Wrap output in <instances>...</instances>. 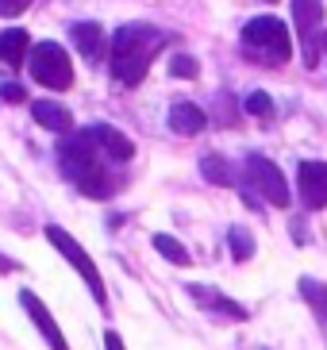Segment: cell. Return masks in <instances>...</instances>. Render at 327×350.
Masks as SVG:
<instances>
[{"instance_id":"cell-12","label":"cell","mask_w":327,"mask_h":350,"mask_svg":"<svg viewBox=\"0 0 327 350\" xmlns=\"http://www.w3.org/2000/svg\"><path fill=\"white\" fill-rule=\"evenodd\" d=\"M70 39H73V46L81 51V58H89V62L104 58V51H108V35H104L101 23H92V20L73 23V27H70Z\"/></svg>"},{"instance_id":"cell-25","label":"cell","mask_w":327,"mask_h":350,"mask_svg":"<svg viewBox=\"0 0 327 350\" xmlns=\"http://www.w3.org/2000/svg\"><path fill=\"white\" fill-rule=\"evenodd\" d=\"M324 46H327V35H324Z\"/></svg>"},{"instance_id":"cell-6","label":"cell","mask_w":327,"mask_h":350,"mask_svg":"<svg viewBox=\"0 0 327 350\" xmlns=\"http://www.w3.org/2000/svg\"><path fill=\"white\" fill-rule=\"evenodd\" d=\"M27 70L42 89H70L73 85V62L66 54V46H58V42H35Z\"/></svg>"},{"instance_id":"cell-5","label":"cell","mask_w":327,"mask_h":350,"mask_svg":"<svg viewBox=\"0 0 327 350\" xmlns=\"http://www.w3.org/2000/svg\"><path fill=\"white\" fill-rule=\"evenodd\" d=\"M243 181H250V193H258L266 204L281 208L285 212L293 204V193H289V181L281 174V165L266 154H246L243 158Z\"/></svg>"},{"instance_id":"cell-16","label":"cell","mask_w":327,"mask_h":350,"mask_svg":"<svg viewBox=\"0 0 327 350\" xmlns=\"http://www.w3.org/2000/svg\"><path fill=\"white\" fill-rule=\"evenodd\" d=\"M297 288H300V297L308 300V308H312V316H316L319 331L327 335V285L316 281V278H300Z\"/></svg>"},{"instance_id":"cell-22","label":"cell","mask_w":327,"mask_h":350,"mask_svg":"<svg viewBox=\"0 0 327 350\" xmlns=\"http://www.w3.org/2000/svg\"><path fill=\"white\" fill-rule=\"evenodd\" d=\"M31 8V0H0V16L4 20H16L20 12H27Z\"/></svg>"},{"instance_id":"cell-20","label":"cell","mask_w":327,"mask_h":350,"mask_svg":"<svg viewBox=\"0 0 327 350\" xmlns=\"http://www.w3.org/2000/svg\"><path fill=\"white\" fill-rule=\"evenodd\" d=\"M243 108H246L250 116H254V120H262V124H270V120L277 116L274 96H270V93H262V89H254V93L246 96V100H243Z\"/></svg>"},{"instance_id":"cell-1","label":"cell","mask_w":327,"mask_h":350,"mask_svg":"<svg viewBox=\"0 0 327 350\" xmlns=\"http://www.w3.org/2000/svg\"><path fill=\"white\" fill-rule=\"evenodd\" d=\"M108 158L101 154V146L89 139V131H73L58 143V165L66 181H70L77 193L92 196V200H104V196L116 193V181L108 174Z\"/></svg>"},{"instance_id":"cell-2","label":"cell","mask_w":327,"mask_h":350,"mask_svg":"<svg viewBox=\"0 0 327 350\" xmlns=\"http://www.w3.org/2000/svg\"><path fill=\"white\" fill-rule=\"evenodd\" d=\"M170 35L151 27V23H123L112 35V77L123 89L143 85V77L151 73V62L158 58Z\"/></svg>"},{"instance_id":"cell-3","label":"cell","mask_w":327,"mask_h":350,"mask_svg":"<svg viewBox=\"0 0 327 350\" xmlns=\"http://www.w3.org/2000/svg\"><path fill=\"white\" fill-rule=\"evenodd\" d=\"M243 51L250 62L258 66H281L293 58V31H289V23H281L277 16H254V20H246L243 27Z\"/></svg>"},{"instance_id":"cell-23","label":"cell","mask_w":327,"mask_h":350,"mask_svg":"<svg viewBox=\"0 0 327 350\" xmlns=\"http://www.w3.org/2000/svg\"><path fill=\"white\" fill-rule=\"evenodd\" d=\"M23 96H27V93H23L20 85H0V100L16 104V100H23Z\"/></svg>"},{"instance_id":"cell-10","label":"cell","mask_w":327,"mask_h":350,"mask_svg":"<svg viewBox=\"0 0 327 350\" xmlns=\"http://www.w3.org/2000/svg\"><path fill=\"white\" fill-rule=\"evenodd\" d=\"M85 131H89L92 143L101 146V154L108 158V162H131V158H135V143L120 131V127H112V124H92V127H85Z\"/></svg>"},{"instance_id":"cell-14","label":"cell","mask_w":327,"mask_h":350,"mask_svg":"<svg viewBox=\"0 0 327 350\" xmlns=\"http://www.w3.org/2000/svg\"><path fill=\"white\" fill-rule=\"evenodd\" d=\"M31 116L39 120V127L47 131H58V135H73V112L58 100H35L31 104Z\"/></svg>"},{"instance_id":"cell-15","label":"cell","mask_w":327,"mask_h":350,"mask_svg":"<svg viewBox=\"0 0 327 350\" xmlns=\"http://www.w3.org/2000/svg\"><path fill=\"white\" fill-rule=\"evenodd\" d=\"M31 58V39L23 27H8V31L0 35V62L4 66H20Z\"/></svg>"},{"instance_id":"cell-4","label":"cell","mask_w":327,"mask_h":350,"mask_svg":"<svg viewBox=\"0 0 327 350\" xmlns=\"http://www.w3.org/2000/svg\"><path fill=\"white\" fill-rule=\"evenodd\" d=\"M47 243H51L54 250H58L66 262H70L77 273H81V281L89 285V293H92V300H96V308H104L108 312V288H104V278H101V269H96V262H92L89 254H85V247L77 243V239L66 231V227H58V224H51L47 227Z\"/></svg>"},{"instance_id":"cell-11","label":"cell","mask_w":327,"mask_h":350,"mask_svg":"<svg viewBox=\"0 0 327 350\" xmlns=\"http://www.w3.org/2000/svg\"><path fill=\"white\" fill-rule=\"evenodd\" d=\"M189 297L200 304L205 312H212V316H224V319H235V323H243L250 312L239 304V300H231L227 293H220V288H212V285H189Z\"/></svg>"},{"instance_id":"cell-18","label":"cell","mask_w":327,"mask_h":350,"mask_svg":"<svg viewBox=\"0 0 327 350\" xmlns=\"http://www.w3.org/2000/svg\"><path fill=\"white\" fill-rule=\"evenodd\" d=\"M227 247H231V258H235V262H250V258H254V235H250L243 224H235L227 231Z\"/></svg>"},{"instance_id":"cell-19","label":"cell","mask_w":327,"mask_h":350,"mask_svg":"<svg viewBox=\"0 0 327 350\" xmlns=\"http://www.w3.org/2000/svg\"><path fill=\"white\" fill-rule=\"evenodd\" d=\"M151 243H154V250H158L166 262H174V266H189V262H193V258H189V250H185L174 235H154Z\"/></svg>"},{"instance_id":"cell-21","label":"cell","mask_w":327,"mask_h":350,"mask_svg":"<svg viewBox=\"0 0 327 350\" xmlns=\"http://www.w3.org/2000/svg\"><path fill=\"white\" fill-rule=\"evenodd\" d=\"M170 73H174V77H189V81H193L196 73H200V66H196L193 54H174V58H170Z\"/></svg>"},{"instance_id":"cell-17","label":"cell","mask_w":327,"mask_h":350,"mask_svg":"<svg viewBox=\"0 0 327 350\" xmlns=\"http://www.w3.org/2000/svg\"><path fill=\"white\" fill-rule=\"evenodd\" d=\"M200 174H205V181H212V185H224V189L239 185L235 170H231V162H227L224 154H208L205 162H200Z\"/></svg>"},{"instance_id":"cell-26","label":"cell","mask_w":327,"mask_h":350,"mask_svg":"<svg viewBox=\"0 0 327 350\" xmlns=\"http://www.w3.org/2000/svg\"><path fill=\"white\" fill-rule=\"evenodd\" d=\"M262 350H266V347H262Z\"/></svg>"},{"instance_id":"cell-9","label":"cell","mask_w":327,"mask_h":350,"mask_svg":"<svg viewBox=\"0 0 327 350\" xmlns=\"http://www.w3.org/2000/svg\"><path fill=\"white\" fill-rule=\"evenodd\" d=\"M20 308L27 312L31 323L39 327V335L47 339V347H51V350H70V342H66V335H62V327L54 323V316L47 312V304H42L31 288H20Z\"/></svg>"},{"instance_id":"cell-7","label":"cell","mask_w":327,"mask_h":350,"mask_svg":"<svg viewBox=\"0 0 327 350\" xmlns=\"http://www.w3.org/2000/svg\"><path fill=\"white\" fill-rule=\"evenodd\" d=\"M293 27H297L300 51H304V66L316 70L319 66V46H324V0H293Z\"/></svg>"},{"instance_id":"cell-8","label":"cell","mask_w":327,"mask_h":350,"mask_svg":"<svg viewBox=\"0 0 327 350\" xmlns=\"http://www.w3.org/2000/svg\"><path fill=\"white\" fill-rule=\"evenodd\" d=\"M297 189H300V200H304L308 212L327 208V162L304 158L300 170H297Z\"/></svg>"},{"instance_id":"cell-13","label":"cell","mask_w":327,"mask_h":350,"mask_svg":"<svg viewBox=\"0 0 327 350\" xmlns=\"http://www.w3.org/2000/svg\"><path fill=\"white\" fill-rule=\"evenodd\" d=\"M205 127H208L205 108H196V104H189V100H177L174 108H170V131H174V135L193 139V135H200Z\"/></svg>"},{"instance_id":"cell-24","label":"cell","mask_w":327,"mask_h":350,"mask_svg":"<svg viewBox=\"0 0 327 350\" xmlns=\"http://www.w3.org/2000/svg\"><path fill=\"white\" fill-rule=\"evenodd\" d=\"M104 350H123V339H120V335H116L112 327L104 331Z\"/></svg>"}]
</instances>
